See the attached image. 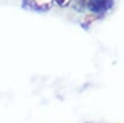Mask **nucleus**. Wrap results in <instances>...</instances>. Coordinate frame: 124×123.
Returning a JSON list of instances; mask_svg holds the SVG:
<instances>
[{
  "label": "nucleus",
  "mask_w": 124,
  "mask_h": 123,
  "mask_svg": "<svg viewBox=\"0 0 124 123\" xmlns=\"http://www.w3.org/2000/svg\"><path fill=\"white\" fill-rule=\"evenodd\" d=\"M100 18H101L100 16H98V15H96V14L90 13V14H86V15L83 17L81 24H82L83 27H88V26H90L91 24H93L94 22H97L98 19H100Z\"/></svg>",
  "instance_id": "3"
},
{
  "label": "nucleus",
  "mask_w": 124,
  "mask_h": 123,
  "mask_svg": "<svg viewBox=\"0 0 124 123\" xmlns=\"http://www.w3.org/2000/svg\"><path fill=\"white\" fill-rule=\"evenodd\" d=\"M54 0H23L22 6L29 10L37 13H46L54 7Z\"/></svg>",
  "instance_id": "2"
},
{
  "label": "nucleus",
  "mask_w": 124,
  "mask_h": 123,
  "mask_svg": "<svg viewBox=\"0 0 124 123\" xmlns=\"http://www.w3.org/2000/svg\"><path fill=\"white\" fill-rule=\"evenodd\" d=\"M114 0H86L85 7L90 13L102 17L114 7Z\"/></svg>",
  "instance_id": "1"
}]
</instances>
